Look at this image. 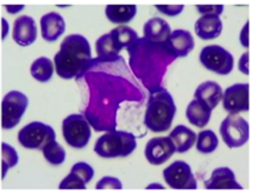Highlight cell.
I'll return each mask as SVG.
<instances>
[{"label": "cell", "instance_id": "obj_1", "mask_svg": "<svg viewBox=\"0 0 258 195\" xmlns=\"http://www.w3.org/2000/svg\"><path fill=\"white\" fill-rule=\"evenodd\" d=\"M125 70L126 64L122 66L119 74H114L109 68H101L96 58L90 61L83 74L90 91L85 118L98 133L115 130L116 112L121 102L143 101L145 97L139 86L131 82V78L122 77Z\"/></svg>", "mask_w": 258, "mask_h": 195}, {"label": "cell", "instance_id": "obj_2", "mask_svg": "<svg viewBox=\"0 0 258 195\" xmlns=\"http://www.w3.org/2000/svg\"><path fill=\"white\" fill-rule=\"evenodd\" d=\"M127 51L131 70L145 88L149 91L161 88L167 67L176 59L165 43L152 44L139 38L127 47Z\"/></svg>", "mask_w": 258, "mask_h": 195}, {"label": "cell", "instance_id": "obj_3", "mask_svg": "<svg viewBox=\"0 0 258 195\" xmlns=\"http://www.w3.org/2000/svg\"><path fill=\"white\" fill-rule=\"evenodd\" d=\"M91 59V46L88 39L82 34H71L62 41L55 55L56 72L66 80L82 78Z\"/></svg>", "mask_w": 258, "mask_h": 195}, {"label": "cell", "instance_id": "obj_4", "mask_svg": "<svg viewBox=\"0 0 258 195\" xmlns=\"http://www.w3.org/2000/svg\"><path fill=\"white\" fill-rule=\"evenodd\" d=\"M176 114L173 97L166 89L151 91L145 114V125L153 133H165L171 127Z\"/></svg>", "mask_w": 258, "mask_h": 195}, {"label": "cell", "instance_id": "obj_5", "mask_svg": "<svg viewBox=\"0 0 258 195\" xmlns=\"http://www.w3.org/2000/svg\"><path fill=\"white\" fill-rule=\"evenodd\" d=\"M137 147L136 136L126 131H108L96 142L94 151L101 158H126Z\"/></svg>", "mask_w": 258, "mask_h": 195}, {"label": "cell", "instance_id": "obj_6", "mask_svg": "<svg viewBox=\"0 0 258 195\" xmlns=\"http://www.w3.org/2000/svg\"><path fill=\"white\" fill-rule=\"evenodd\" d=\"M62 134L71 147L82 149L88 146L91 137L89 121L82 114H71L62 122Z\"/></svg>", "mask_w": 258, "mask_h": 195}, {"label": "cell", "instance_id": "obj_7", "mask_svg": "<svg viewBox=\"0 0 258 195\" xmlns=\"http://www.w3.org/2000/svg\"><path fill=\"white\" fill-rule=\"evenodd\" d=\"M28 108V97L21 91L8 92L2 102V127L10 130L19 125L21 118Z\"/></svg>", "mask_w": 258, "mask_h": 195}, {"label": "cell", "instance_id": "obj_8", "mask_svg": "<svg viewBox=\"0 0 258 195\" xmlns=\"http://www.w3.org/2000/svg\"><path fill=\"white\" fill-rule=\"evenodd\" d=\"M220 133L223 142L229 148H239L248 141L250 126L242 116L238 115V114H229L222 121Z\"/></svg>", "mask_w": 258, "mask_h": 195}, {"label": "cell", "instance_id": "obj_9", "mask_svg": "<svg viewBox=\"0 0 258 195\" xmlns=\"http://www.w3.org/2000/svg\"><path fill=\"white\" fill-rule=\"evenodd\" d=\"M200 62L206 70L220 76H228L233 71L234 57L220 45H209L200 52Z\"/></svg>", "mask_w": 258, "mask_h": 195}, {"label": "cell", "instance_id": "obj_10", "mask_svg": "<svg viewBox=\"0 0 258 195\" xmlns=\"http://www.w3.org/2000/svg\"><path fill=\"white\" fill-rule=\"evenodd\" d=\"M56 140L55 130L41 121H33L19 133V142L27 149H43L45 145Z\"/></svg>", "mask_w": 258, "mask_h": 195}, {"label": "cell", "instance_id": "obj_11", "mask_svg": "<svg viewBox=\"0 0 258 195\" xmlns=\"http://www.w3.org/2000/svg\"><path fill=\"white\" fill-rule=\"evenodd\" d=\"M166 184L172 189H197L198 183L193 171L185 161L177 160L163 172Z\"/></svg>", "mask_w": 258, "mask_h": 195}, {"label": "cell", "instance_id": "obj_12", "mask_svg": "<svg viewBox=\"0 0 258 195\" xmlns=\"http://www.w3.org/2000/svg\"><path fill=\"white\" fill-rule=\"evenodd\" d=\"M250 85L248 84H234L229 86L222 96L223 108L229 114L247 112L250 109Z\"/></svg>", "mask_w": 258, "mask_h": 195}, {"label": "cell", "instance_id": "obj_13", "mask_svg": "<svg viewBox=\"0 0 258 195\" xmlns=\"http://www.w3.org/2000/svg\"><path fill=\"white\" fill-rule=\"evenodd\" d=\"M175 153V145L169 136L154 137V139L149 140L145 149L146 159L152 165H161L166 163Z\"/></svg>", "mask_w": 258, "mask_h": 195}, {"label": "cell", "instance_id": "obj_14", "mask_svg": "<svg viewBox=\"0 0 258 195\" xmlns=\"http://www.w3.org/2000/svg\"><path fill=\"white\" fill-rule=\"evenodd\" d=\"M165 45L170 52L176 57H185L191 52L196 46L193 35L185 29H175L171 32L170 37L165 41Z\"/></svg>", "mask_w": 258, "mask_h": 195}, {"label": "cell", "instance_id": "obj_15", "mask_svg": "<svg viewBox=\"0 0 258 195\" xmlns=\"http://www.w3.org/2000/svg\"><path fill=\"white\" fill-rule=\"evenodd\" d=\"M37 26L31 16H21L15 21L13 38L20 46H29L37 40Z\"/></svg>", "mask_w": 258, "mask_h": 195}, {"label": "cell", "instance_id": "obj_16", "mask_svg": "<svg viewBox=\"0 0 258 195\" xmlns=\"http://www.w3.org/2000/svg\"><path fill=\"white\" fill-rule=\"evenodd\" d=\"M170 34L169 23L160 17H153L143 26V39L152 44H164Z\"/></svg>", "mask_w": 258, "mask_h": 195}, {"label": "cell", "instance_id": "obj_17", "mask_svg": "<svg viewBox=\"0 0 258 195\" xmlns=\"http://www.w3.org/2000/svg\"><path fill=\"white\" fill-rule=\"evenodd\" d=\"M223 29V23L217 15H203L196 22V33L203 40L218 38Z\"/></svg>", "mask_w": 258, "mask_h": 195}, {"label": "cell", "instance_id": "obj_18", "mask_svg": "<svg viewBox=\"0 0 258 195\" xmlns=\"http://www.w3.org/2000/svg\"><path fill=\"white\" fill-rule=\"evenodd\" d=\"M41 35L46 41H56L66 31V22L58 13H49L40 20Z\"/></svg>", "mask_w": 258, "mask_h": 195}, {"label": "cell", "instance_id": "obj_19", "mask_svg": "<svg viewBox=\"0 0 258 195\" xmlns=\"http://www.w3.org/2000/svg\"><path fill=\"white\" fill-rule=\"evenodd\" d=\"M206 189H242L235 179V173L229 167H217L212 171L209 181L205 182Z\"/></svg>", "mask_w": 258, "mask_h": 195}, {"label": "cell", "instance_id": "obj_20", "mask_svg": "<svg viewBox=\"0 0 258 195\" xmlns=\"http://www.w3.org/2000/svg\"><path fill=\"white\" fill-rule=\"evenodd\" d=\"M222 96H223V90L220 84L216 82H205L200 84L194 94L196 100L203 102L211 110L217 107V104L222 100Z\"/></svg>", "mask_w": 258, "mask_h": 195}, {"label": "cell", "instance_id": "obj_21", "mask_svg": "<svg viewBox=\"0 0 258 195\" xmlns=\"http://www.w3.org/2000/svg\"><path fill=\"white\" fill-rule=\"evenodd\" d=\"M170 139L175 145L177 153L188 152L197 141V134L185 125H178L171 131Z\"/></svg>", "mask_w": 258, "mask_h": 195}, {"label": "cell", "instance_id": "obj_22", "mask_svg": "<svg viewBox=\"0 0 258 195\" xmlns=\"http://www.w3.org/2000/svg\"><path fill=\"white\" fill-rule=\"evenodd\" d=\"M212 110L203 103V102L193 100L188 104L185 115L190 124L196 125L197 127H205L211 119Z\"/></svg>", "mask_w": 258, "mask_h": 195}, {"label": "cell", "instance_id": "obj_23", "mask_svg": "<svg viewBox=\"0 0 258 195\" xmlns=\"http://www.w3.org/2000/svg\"><path fill=\"white\" fill-rule=\"evenodd\" d=\"M137 7L134 4L127 5H107L106 16L108 21L116 25H124L130 22L136 16Z\"/></svg>", "mask_w": 258, "mask_h": 195}, {"label": "cell", "instance_id": "obj_24", "mask_svg": "<svg viewBox=\"0 0 258 195\" xmlns=\"http://www.w3.org/2000/svg\"><path fill=\"white\" fill-rule=\"evenodd\" d=\"M109 33L110 35H112L114 44H115L119 52L124 49V47L131 46V45L139 39L137 32L131 28V27L127 26H119L116 27V28L112 29Z\"/></svg>", "mask_w": 258, "mask_h": 195}, {"label": "cell", "instance_id": "obj_25", "mask_svg": "<svg viewBox=\"0 0 258 195\" xmlns=\"http://www.w3.org/2000/svg\"><path fill=\"white\" fill-rule=\"evenodd\" d=\"M31 74L35 80L40 83H46L52 78L53 63L47 57H39L32 63Z\"/></svg>", "mask_w": 258, "mask_h": 195}, {"label": "cell", "instance_id": "obj_26", "mask_svg": "<svg viewBox=\"0 0 258 195\" xmlns=\"http://www.w3.org/2000/svg\"><path fill=\"white\" fill-rule=\"evenodd\" d=\"M218 147V139L212 130H204L197 136V149L203 154H210Z\"/></svg>", "mask_w": 258, "mask_h": 195}, {"label": "cell", "instance_id": "obj_27", "mask_svg": "<svg viewBox=\"0 0 258 195\" xmlns=\"http://www.w3.org/2000/svg\"><path fill=\"white\" fill-rule=\"evenodd\" d=\"M41 151H43L44 158L51 165H61L64 163L66 151L58 142H56V140L51 141L47 145H45Z\"/></svg>", "mask_w": 258, "mask_h": 195}, {"label": "cell", "instance_id": "obj_28", "mask_svg": "<svg viewBox=\"0 0 258 195\" xmlns=\"http://www.w3.org/2000/svg\"><path fill=\"white\" fill-rule=\"evenodd\" d=\"M19 164V154L13 146L2 143V179L5 178L8 171Z\"/></svg>", "mask_w": 258, "mask_h": 195}, {"label": "cell", "instance_id": "obj_29", "mask_svg": "<svg viewBox=\"0 0 258 195\" xmlns=\"http://www.w3.org/2000/svg\"><path fill=\"white\" fill-rule=\"evenodd\" d=\"M71 172L79 177V178L82 179L85 184H88V183L91 181L92 177H94V175H95V171H94V169H92L91 165H89L88 163H84V161H80V163L74 164L73 167H72Z\"/></svg>", "mask_w": 258, "mask_h": 195}, {"label": "cell", "instance_id": "obj_30", "mask_svg": "<svg viewBox=\"0 0 258 195\" xmlns=\"http://www.w3.org/2000/svg\"><path fill=\"white\" fill-rule=\"evenodd\" d=\"M59 189H86V184L79 177L71 172L59 183Z\"/></svg>", "mask_w": 258, "mask_h": 195}, {"label": "cell", "instance_id": "obj_31", "mask_svg": "<svg viewBox=\"0 0 258 195\" xmlns=\"http://www.w3.org/2000/svg\"><path fill=\"white\" fill-rule=\"evenodd\" d=\"M96 189H122V184L116 177L107 176L97 182Z\"/></svg>", "mask_w": 258, "mask_h": 195}, {"label": "cell", "instance_id": "obj_32", "mask_svg": "<svg viewBox=\"0 0 258 195\" xmlns=\"http://www.w3.org/2000/svg\"><path fill=\"white\" fill-rule=\"evenodd\" d=\"M155 8H157L161 14L166 15V16L173 17L182 14L184 5H155Z\"/></svg>", "mask_w": 258, "mask_h": 195}, {"label": "cell", "instance_id": "obj_33", "mask_svg": "<svg viewBox=\"0 0 258 195\" xmlns=\"http://www.w3.org/2000/svg\"><path fill=\"white\" fill-rule=\"evenodd\" d=\"M197 10L203 15H217L221 16L223 13V5H197Z\"/></svg>", "mask_w": 258, "mask_h": 195}, {"label": "cell", "instance_id": "obj_34", "mask_svg": "<svg viewBox=\"0 0 258 195\" xmlns=\"http://www.w3.org/2000/svg\"><path fill=\"white\" fill-rule=\"evenodd\" d=\"M239 70L240 72L246 74V76L250 73V71H248V52H245L241 56V58L239 59Z\"/></svg>", "mask_w": 258, "mask_h": 195}, {"label": "cell", "instance_id": "obj_35", "mask_svg": "<svg viewBox=\"0 0 258 195\" xmlns=\"http://www.w3.org/2000/svg\"><path fill=\"white\" fill-rule=\"evenodd\" d=\"M240 41H241L242 46L248 47V22H246L242 28L241 34H240Z\"/></svg>", "mask_w": 258, "mask_h": 195}, {"label": "cell", "instance_id": "obj_36", "mask_svg": "<svg viewBox=\"0 0 258 195\" xmlns=\"http://www.w3.org/2000/svg\"><path fill=\"white\" fill-rule=\"evenodd\" d=\"M5 8H7V10L10 14H16V13H19L20 10H22L25 7H23V5H19V7H11V5H7Z\"/></svg>", "mask_w": 258, "mask_h": 195}, {"label": "cell", "instance_id": "obj_37", "mask_svg": "<svg viewBox=\"0 0 258 195\" xmlns=\"http://www.w3.org/2000/svg\"><path fill=\"white\" fill-rule=\"evenodd\" d=\"M3 21V26H4V33H3V38H5V35L8 34V29H9V26H8V22L5 21V19H2Z\"/></svg>", "mask_w": 258, "mask_h": 195}, {"label": "cell", "instance_id": "obj_38", "mask_svg": "<svg viewBox=\"0 0 258 195\" xmlns=\"http://www.w3.org/2000/svg\"><path fill=\"white\" fill-rule=\"evenodd\" d=\"M152 188H158V189H164L163 185L158 184V183H153V184H149L148 187H147V189H152Z\"/></svg>", "mask_w": 258, "mask_h": 195}]
</instances>
